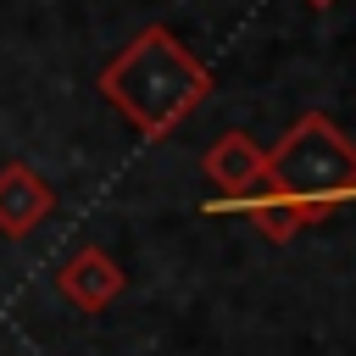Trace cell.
<instances>
[{
  "label": "cell",
  "mask_w": 356,
  "mask_h": 356,
  "mask_svg": "<svg viewBox=\"0 0 356 356\" xmlns=\"http://www.w3.org/2000/svg\"><path fill=\"white\" fill-rule=\"evenodd\" d=\"M234 211H245L250 217V228L267 239V245H289L300 228H306V217H300V206H289L284 195H273V189H256L250 200H239Z\"/></svg>",
  "instance_id": "obj_6"
},
{
  "label": "cell",
  "mask_w": 356,
  "mask_h": 356,
  "mask_svg": "<svg viewBox=\"0 0 356 356\" xmlns=\"http://www.w3.org/2000/svg\"><path fill=\"white\" fill-rule=\"evenodd\" d=\"M50 211H56L50 178H44L39 167H28V161H6V167H0V234H6V239H22V234H33Z\"/></svg>",
  "instance_id": "obj_5"
},
{
  "label": "cell",
  "mask_w": 356,
  "mask_h": 356,
  "mask_svg": "<svg viewBox=\"0 0 356 356\" xmlns=\"http://www.w3.org/2000/svg\"><path fill=\"white\" fill-rule=\"evenodd\" d=\"M306 6H317V11H323V6H334V0H306Z\"/></svg>",
  "instance_id": "obj_7"
},
{
  "label": "cell",
  "mask_w": 356,
  "mask_h": 356,
  "mask_svg": "<svg viewBox=\"0 0 356 356\" xmlns=\"http://www.w3.org/2000/svg\"><path fill=\"white\" fill-rule=\"evenodd\" d=\"M261 189L300 206L306 228L328 222L345 200H356V139L334 117L300 111L289 122V134L267 150V184Z\"/></svg>",
  "instance_id": "obj_2"
},
{
  "label": "cell",
  "mask_w": 356,
  "mask_h": 356,
  "mask_svg": "<svg viewBox=\"0 0 356 356\" xmlns=\"http://www.w3.org/2000/svg\"><path fill=\"white\" fill-rule=\"evenodd\" d=\"M200 172H206V178H211V189H217L211 211H228V206L250 200V195L267 184V150H261L245 128H228L222 139H211V145H206Z\"/></svg>",
  "instance_id": "obj_3"
},
{
  "label": "cell",
  "mask_w": 356,
  "mask_h": 356,
  "mask_svg": "<svg viewBox=\"0 0 356 356\" xmlns=\"http://www.w3.org/2000/svg\"><path fill=\"white\" fill-rule=\"evenodd\" d=\"M100 95L134 122V134L167 139L211 100V72L200 67V56H189L172 28L150 22L100 67Z\"/></svg>",
  "instance_id": "obj_1"
},
{
  "label": "cell",
  "mask_w": 356,
  "mask_h": 356,
  "mask_svg": "<svg viewBox=\"0 0 356 356\" xmlns=\"http://www.w3.org/2000/svg\"><path fill=\"white\" fill-rule=\"evenodd\" d=\"M56 289H61V300L78 306V312H106V306L128 289V273H122V261H117L111 250H100V245H78V250L61 261Z\"/></svg>",
  "instance_id": "obj_4"
}]
</instances>
